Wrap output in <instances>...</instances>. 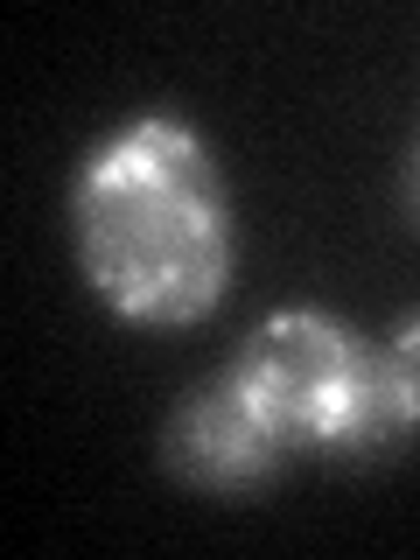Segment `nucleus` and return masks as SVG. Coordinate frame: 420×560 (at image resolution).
<instances>
[{
    "label": "nucleus",
    "instance_id": "obj_3",
    "mask_svg": "<svg viewBox=\"0 0 420 560\" xmlns=\"http://www.w3.org/2000/svg\"><path fill=\"white\" fill-rule=\"evenodd\" d=\"M280 455H288V442H280L267 420L245 407V393H238L232 378L203 385V393L168 420V463L183 469L189 483H210V490L259 483Z\"/></svg>",
    "mask_w": 420,
    "mask_h": 560
},
{
    "label": "nucleus",
    "instance_id": "obj_4",
    "mask_svg": "<svg viewBox=\"0 0 420 560\" xmlns=\"http://www.w3.org/2000/svg\"><path fill=\"white\" fill-rule=\"evenodd\" d=\"M385 358H393V378H399V393H407V413L420 420V315L385 343Z\"/></svg>",
    "mask_w": 420,
    "mask_h": 560
},
{
    "label": "nucleus",
    "instance_id": "obj_2",
    "mask_svg": "<svg viewBox=\"0 0 420 560\" xmlns=\"http://www.w3.org/2000/svg\"><path fill=\"white\" fill-rule=\"evenodd\" d=\"M358 358H364V343L343 323H329L315 308H288L245 343L232 385L245 393V407L288 442V455L329 448L343 399H350V378H358Z\"/></svg>",
    "mask_w": 420,
    "mask_h": 560
},
{
    "label": "nucleus",
    "instance_id": "obj_1",
    "mask_svg": "<svg viewBox=\"0 0 420 560\" xmlns=\"http://www.w3.org/2000/svg\"><path fill=\"white\" fill-rule=\"evenodd\" d=\"M84 280L127 323H197L232 280V210L210 148L183 119L148 113L84 162L78 197Z\"/></svg>",
    "mask_w": 420,
    "mask_h": 560
}]
</instances>
